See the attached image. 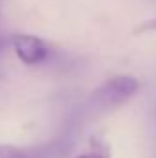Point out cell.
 Instances as JSON below:
<instances>
[{"label":"cell","mask_w":156,"mask_h":158,"mask_svg":"<svg viewBox=\"0 0 156 158\" xmlns=\"http://www.w3.org/2000/svg\"><path fill=\"white\" fill-rule=\"evenodd\" d=\"M140 90V81L132 76H116L96 88L90 101L97 109H116L132 99Z\"/></svg>","instance_id":"obj_1"},{"label":"cell","mask_w":156,"mask_h":158,"mask_svg":"<svg viewBox=\"0 0 156 158\" xmlns=\"http://www.w3.org/2000/svg\"><path fill=\"white\" fill-rule=\"evenodd\" d=\"M68 153H70V143L66 140H53L31 147L0 143V158H64Z\"/></svg>","instance_id":"obj_2"},{"label":"cell","mask_w":156,"mask_h":158,"mask_svg":"<svg viewBox=\"0 0 156 158\" xmlns=\"http://www.w3.org/2000/svg\"><path fill=\"white\" fill-rule=\"evenodd\" d=\"M11 46L17 53V57L24 63V64H39L42 61L48 59V46L46 42L35 35H28V33H15L11 35Z\"/></svg>","instance_id":"obj_3"},{"label":"cell","mask_w":156,"mask_h":158,"mask_svg":"<svg viewBox=\"0 0 156 158\" xmlns=\"http://www.w3.org/2000/svg\"><path fill=\"white\" fill-rule=\"evenodd\" d=\"M76 158H110V145L103 140V138H90V145H88V151L81 153Z\"/></svg>","instance_id":"obj_4"},{"label":"cell","mask_w":156,"mask_h":158,"mask_svg":"<svg viewBox=\"0 0 156 158\" xmlns=\"http://www.w3.org/2000/svg\"><path fill=\"white\" fill-rule=\"evenodd\" d=\"M143 31H156V17L151 19V20H145L143 24H140L134 33H143Z\"/></svg>","instance_id":"obj_5"},{"label":"cell","mask_w":156,"mask_h":158,"mask_svg":"<svg viewBox=\"0 0 156 158\" xmlns=\"http://www.w3.org/2000/svg\"><path fill=\"white\" fill-rule=\"evenodd\" d=\"M4 48H6V39H2V37H0V53L4 52Z\"/></svg>","instance_id":"obj_6"}]
</instances>
